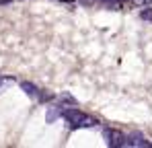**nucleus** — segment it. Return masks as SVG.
I'll list each match as a JSON object with an SVG mask.
<instances>
[{
    "mask_svg": "<svg viewBox=\"0 0 152 148\" xmlns=\"http://www.w3.org/2000/svg\"><path fill=\"white\" fill-rule=\"evenodd\" d=\"M62 119H66L68 125H70V130H82V127H97L99 125V119H95V117H91V115H86V113H82L80 109H76V107H64V111H62Z\"/></svg>",
    "mask_w": 152,
    "mask_h": 148,
    "instance_id": "1",
    "label": "nucleus"
},
{
    "mask_svg": "<svg viewBox=\"0 0 152 148\" xmlns=\"http://www.w3.org/2000/svg\"><path fill=\"white\" fill-rule=\"evenodd\" d=\"M103 134H105V142H107V146H111V148H124V146H126V138H127V136L124 134V132L107 127Z\"/></svg>",
    "mask_w": 152,
    "mask_h": 148,
    "instance_id": "2",
    "label": "nucleus"
},
{
    "mask_svg": "<svg viewBox=\"0 0 152 148\" xmlns=\"http://www.w3.org/2000/svg\"><path fill=\"white\" fill-rule=\"evenodd\" d=\"M126 146L127 148H146V146H150V142L146 140L144 134L132 132V134H127V138H126Z\"/></svg>",
    "mask_w": 152,
    "mask_h": 148,
    "instance_id": "3",
    "label": "nucleus"
},
{
    "mask_svg": "<svg viewBox=\"0 0 152 148\" xmlns=\"http://www.w3.org/2000/svg\"><path fill=\"white\" fill-rule=\"evenodd\" d=\"M21 89H23V93L25 95H29L31 99H39V95H41V89H37L33 82H21Z\"/></svg>",
    "mask_w": 152,
    "mask_h": 148,
    "instance_id": "4",
    "label": "nucleus"
},
{
    "mask_svg": "<svg viewBox=\"0 0 152 148\" xmlns=\"http://www.w3.org/2000/svg\"><path fill=\"white\" fill-rule=\"evenodd\" d=\"M58 101H60V105H70V107H76V99L72 97V95H68V93H62V95L58 97Z\"/></svg>",
    "mask_w": 152,
    "mask_h": 148,
    "instance_id": "5",
    "label": "nucleus"
},
{
    "mask_svg": "<svg viewBox=\"0 0 152 148\" xmlns=\"http://www.w3.org/2000/svg\"><path fill=\"white\" fill-rule=\"evenodd\" d=\"M140 19H144V21L152 23V8H150V6H146V8L140 10Z\"/></svg>",
    "mask_w": 152,
    "mask_h": 148,
    "instance_id": "6",
    "label": "nucleus"
},
{
    "mask_svg": "<svg viewBox=\"0 0 152 148\" xmlns=\"http://www.w3.org/2000/svg\"><path fill=\"white\" fill-rule=\"evenodd\" d=\"M99 2H103V4H107V6H109V4H111L113 0H99Z\"/></svg>",
    "mask_w": 152,
    "mask_h": 148,
    "instance_id": "7",
    "label": "nucleus"
},
{
    "mask_svg": "<svg viewBox=\"0 0 152 148\" xmlns=\"http://www.w3.org/2000/svg\"><path fill=\"white\" fill-rule=\"evenodd\" d=\"M82 2H88V0H82Z\"/></svg>",
    "mask_w": 152,
    "mask_h": 148,
    "instance_id": "8",
    "label": "nucleus"
}]
</instances>
